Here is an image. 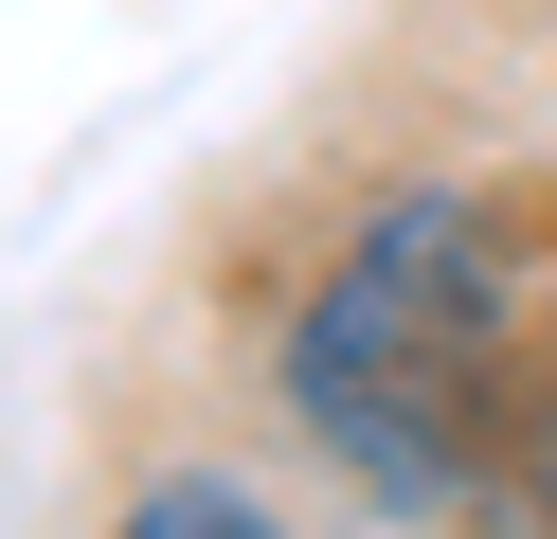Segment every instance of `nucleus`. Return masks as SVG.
I'll use <instances>...</instances> for the list:
<instances>
[{"instance_id":"obj_3","label":"nucleus","mask_w":557,"mask_h":539,"mask_svg":"<svg viewBox=\"0 0 557 539\" xmlns=\"http://www.w3.org/2000/svg\"><path fill=\"white\" fill-rule=\"evenodd\" d=\"M504 503H521V522H557V378L504 395Z\"/></svg>"},{"instance_id":"obj_2","label":"nucleus","mask_w":557,"mask_h":539,"mask_svg":"<svg viewBox=\"0 0 557 539\" xmlns=\"http://www.w3.org/2000/svg\"><path fill=\"white\" fill-rule=\"evenodd\" d=\"M109 539H288V522H270L234 467H162V486H126V522H109Z\"/></svg>"},{"instance_id":"obj_1","label":"nucleus","mask_w":557,"mask_h":539,"mask_svg":"<svg viewBox=\"0 0 557 539\" xmlns=\"http://www.w3.org/2000/svg\"><path fill=\"white\" fill-rule=\"evenodd\" d=\"M504 216L377 198L288 306V414L377 522H468L504 486Z\"/></svg>"},{"instance_id":"obj_4","label":"nucleus","mask_w":557,"mask_h":539,"mask_svg":"<svg viewBox=\"0 0 557 539\" xmlns=\"http://www.w3.org/2000/svg\"><path fill=\"white\" fill-rule=\"evenodd\" d=\"M521 539H557V522H521Z\"/></svg>"}]
</instances>
